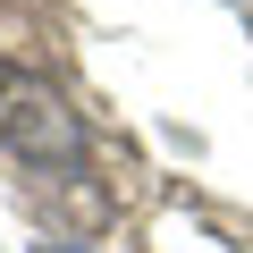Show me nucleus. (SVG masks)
<instances>
[{"label": "nucleus", "mask_w": 253, "mask_h": 253, "mask_svg": "<svg viewBox=\"0 0 253 253\" xmlns=\"http://www.w3.org/2000/svg\"><path fill=\"white\" fill-rule=\"evenodd\" d=\"M0 144L17 161H34V169H76L84 161V126H76V110L59 101L51 76L0 59Z\"/></svg>", "instance_id": "obj_1"}, {"label": "nucleus", "mask_w": 253, "mask_h": 253, "mask_svg": "<svg viewBox=\"0 0 253 253\" xmlns=\"http://www.w3.org/2000/svg\"><path fill=\"white\" fill-rule=\"evenodd\" d=\"M42 253H84V245H42Z\"/></svg>", "instance_id": "obj_2"}]
</instances>
